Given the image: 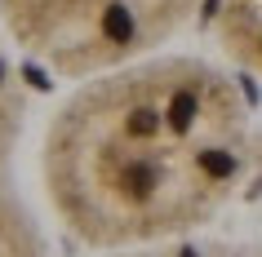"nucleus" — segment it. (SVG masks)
I'll return each mask as SVG.
<instances>
[{
    "instance_id": "6",
    "label": "nucleus",
    "mask_w": 262,
    "mask_h": 257,
    "mask_svg": "<svg viewBox=\"0 0 262 257\" xmlns=\"http://www.w3.org/2000/svg\"><path fill=\"white\" fill-rule=\"evenodd\" d=\"M120 257H191V244H169V248H147V253H120Z\"/></svg>"
},
{
    "instance_id": "4",
    "label": "nucleus",
    "mask_w": 262,
    "mask_h": 257,
    "mask_svg": "<svg viewBox=\"0 0 262 257\" xmlns=\"http://www.w3.org/2000/svg\"><path fill=\"white\" fill-rule=\"evenodd\" d=\"M213 36L222 58L262 84V0H213Z\"/></svg>"
},
{
    "instance_id": "3",
    "label": "nucleus",
    "mask_w": 262,
    "mask_h": 257,
    "mask_svg": "<svg viewBox=\"0 0 262 257\" xmlns=\"http://www.w3.org/2000/svg\"><path fill=\"white\" fill-rule=\"evenodd\" d=\"M31 147H36V111L27 62L0 36V257H54Z\"/></svg>"
},
{
    "instance_id": "1",
    "label": "nucleus",
    "mask_w": 262,
    "mask_h": 257,
    "mask_svg": "<svg viewBox=\"0 0 262 257\" xmlns=\"http://www.w3.org/2000/svg\"><path fill=\"white\" fill-rule=\"evenodd\" d=\"M249 160L240 80L173 49L76 80L31 147L45 217L102 257L195 240L231 204Z\"/></svg>"
},
{
    "instance_id": "5",
    "label": "nucleus",
    "mask_w": 262,
    "mask_h": 257,
    "mask_svg": "<svg viewBox=\"0 0 262 257\" xmlns=\"http://www.w3.org/2000/svg\"><path fill=\"white\" fill-rule=\"evenodd\" d=\"M195 257H262V248H227V244H195Z\"/></svg>"
},
{
    "instance_id": "2",
    "label": "nucleus",
    "mask_w": 262,
    "mask_h": 257,
    "mask_svg": "<svg viewBox=\"0 0 262 257\" xmlns=\"http://www.w3.org/2000/svg\"><path fill=\"white\" fill-rule=\"evenodd\" d=\"M200 5L205 0H0V36L27 67L76 84L169 49Z\"/></svg>"
}]
</instances>
